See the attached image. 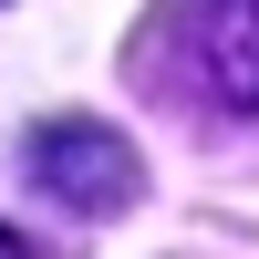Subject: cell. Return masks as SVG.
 Returning a JSON list of instances; mask_svg holds the SVG:
<instances>
[{
    "label": "cell",
    "mask_w": 259,
    "mask_h": 259,
    "mask_svg": "<svg viewBox=\"0 0 259 259\" xmlns=\"http://www.w3.org/2000/svg\"><path fill=\"white\" fill-rule=\"evenodd\" d=\"M21 177H31L52 207H73V218H124V207L145 197V156L114 135V124H94V114H52L31 145H21Z\"/></svg>",
    "instance_id": "obj_1"
},
{
    "label": "cell",
    "mask_w": 259,
    "mask_h": 259,
    "mask_svg": "<svg viewBox=\"0 0 259 259\" xmlns=\"http://www.w3.org/2000/svg\"><path fill=\"white\" fill-rule=\"evenodd\" d=\"M187 62H197V94H207V104L259 114V0H207Z\"/></svg>",
    "instance_id": "obj_2"
},
{
    "label": "cell",
    "mask_w": 259,
    "mask_h": 259,
    "mask_svg": "<svg viewBox=\"0 0 259 259\" xmlns=\"http://www.w3.org/2000/svg\"><path fill=\"white\" fill-rule=\"evenodd\" d=\"M0 259H31V249H21V239H11V228H0Z\"/></svg>",
    "instance_id": "obj_3"
}]
</instances>
